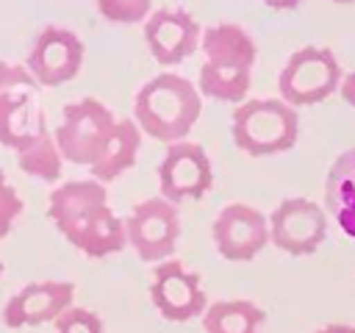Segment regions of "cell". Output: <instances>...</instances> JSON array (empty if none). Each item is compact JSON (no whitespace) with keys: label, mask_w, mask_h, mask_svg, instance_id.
Here are the masks:
<instances>
[{"label":"cell","mask_w":355,"mask_h":333,"mask_svg":"<svg viewBox=\"0 0 355 333\" xmlns=\"http://www.w3.org/2000/svg\"><path fill=\"white\" fill-rule=\"evenodd\" d=\"M47 216L55 222L58 233L89 258H105L128 247L125 219H119L108 205L105 183L67 180L50 191Z\"/></svg>","instance_id":"cell-1"},{"label":"cell","mask_w":355,"mask_h":333,"mask_svg":"<svg viewBox=\"0 0 355 333\" xmlns=\"http://www.w3.org/2000/svg\"><path fill=\"white\" fill-rule=\"evenodd\" d=\"M133 114L141 133L169 147L186 142V136L191 133L194 122L202 114V94L189 78L161 72L139 89Z\"/></svg>","instance_id":"cell-2"},{"label":"cell","mask_w":355,"mask_h":333,"mask_svg":"<svg viewBox=\"0 0 355 333\" xmlns=\"http://www.w3.org/2000/svg\"><path fill=\"white\" fill-rule=\"evenodd\" d=\"M230 133L236 147L252 158L277 155L297 144L300 117L283 97H255L236 105Z\"/></svg>","instance_id":"cell-3"},{"label":"cell","mask_w":355,"mask_h":333,"mask_svg":"<svg viewBox=\"0 0 355 333\" xmlns=\"http://www.w3.org/2000/svg\"><path fill=\"white\" fill-rule=\"evenodd\" d=\"M344 72L330 47H300L280 69L277 89L288 105H316L341 89Z\"/></svg>","instance_id":"cell-4"},{"label":"cell","mask_w":355,"mask_h":333,"mask_svg":"<svg viewBox=\"0 0 355 333\" xmlns=\"http://www.w3.org/2000/svg\"><path fill=\"white\" fill-rule=\"evenodd\" d=\"M116 117L111 114L108 105H103L94 97H83L78 103L64 105L61 111V125L55 128V144L64 155V161L78 164V166H92L108 136L114 133Z\"/></svg>","instance_id":"cell-5"},{"label":"cell","mask_w":355,"mask_h":333,"mask_svg":"<svg viewBox=\"0 0 355 333\" xmlns=\"http://www.w3.org/2000/svg\"><path fill=\"white\" fill-rule=\"evenodd\" d=\"M128 244L147 264H161L175 255L180 239V214L178 205L164 197L141 200L125 216Z\"/></svg>","instance_id":"cell-6"},{"label":"cell","mask_w":355,"mask_h":333,"mask_svg":"<svg viewBox=\"0 0 355 333\" xmlns=\"http://www.w3.org/2000/svg\"><path fill=\"white\" fill-rule=\"evenodd\" d=\"M327 239V211L308 197H288L269 214V241L300 258L319 250Z\"/></svg>","instance_id":"cell-7"},{"label":"cell","mask_w":355,"mask_h":333,"mask_svg":"<svg viewBox=\"0 0 355 333\" xmlns=\"http://www.w3.org/2000/svg\"><path fill=\"white\" fill-rule=\"evenodd\" d=\"M150 300L166 322H191L205 314L208 297L197 272H189L178 258H166L155 266L150 283Z\"/></svg>","instance_id":"cell-8"},{"label":"cell","mask_w":355,"mask_h":333,"mask_svg":"<svg viewBox=\"0 0 355 333\" xmlns=\"http://www.w3.org/2000/svg\"><path fill=\"white\" fill-rule=\"evenodd\" d=\"M161 197L169 203L202 200L214 186V169L208 153L194 142L169 144L158 164Z\"/></svg>","instance_id":"cell-9"},{"label":"cell","mask_w":355,"mask_h":333,"mask_svg":"<svg viewBox=\"0 0 355 333\" xmlns=\"http://www.w3.org/2000/svg\"><path fill=\"white\" fill-rule=\"evenodd\" d=\"M83 56H86V47L75 31L61 28V25H47L36 36L25 67L31 69L39 86L53 89V86L69 83L80 72Z\"/></svg>","instance_id":"cell-10"},{"label":"cell","mask_w":355,"mask_h":333,"mask_svg":"<svg viewBox=\"0 0 355 333\" xmlns=\"http://www.w3.org/2000/svg\"><path fill=\"white\" fill-rule=\"evenodd\" d=\"M211 236L225 261H252L269 244V219L252 205L230 203L216 214Z\"/></svg>","instance_id":"cell-11"},{"label":"cell","mask_w":355,"mask_h":333,"mask_svg":"<svg viewBox=\"0 0 355 333\" xmlns=\"http://www.w3.org/2000/svg\"><path fill=\"white\" fill-rule=\"evenodd\" d=\"M202 31L186 8H155L144 19V42L153 58L164 67H175L197 53Z\"/></svg>","instance_id":"cell-12"},{"label":"cell","mask_w":355,"mask_h":333,"mask_svg":"<svg viewBox=\"0 0 355 333\" xmlns=\"http://www.w3.org/2000/svg\"><path fill=\"white\" fill-rule=\"evenodd\" d=\"M75 286L67 280H42L22 286L3 305L6 327H36L44 322H55L67 308H72Z\"/></svg>","instance_id":"cell-13"},{"label":"cell","mask_w":355,"mask_h":333,"mask_svg":"<svg viewBox=\"0 0 355 333\" xmlns=\"http://www.w3.org/2000/svg\"><path fill=\"white\" fill-rule=\"evenodd\" d=\"M200 47H202L205 64L219 69H233V72H252V64L258 58V47L252 36L236 22L208 25L202 31Z\"/></svg>","instance_id":"cell-14"},{"label":"cell","mask_w":355,"mask_h":333,"mask_svg":"<svg viewBox=\"0 0 355 333\" xmlns=\"http://www.w3.org/2000/svg\"><path fill=\"white\" fill-rule=\"evenodd\" d=\"M47 130L44 111L36 103V94H11L0 97V144L8 150H22Z\"/></svg>","instance_id":"cell-15"},{"label":"cell","mask_w":355,"mask_h":333,"mask_svg":"<svg viewBox=\"0 0 355 333\" xmlns=\"http://www.w3.org/2000/svg\"><path fill=\"white\" fill-rule=\"evenodd\" d=\"M324 211L344 236L355 239V147L341 153L324 178Z\"/></svg>","instance_id":"cell-16"},{"label":"cell","mask_w":355,"mask_h":333,"mask_svg":"<svg viewBox=\"0 0 355 333\" xmlns=\"http://www.w3.org/2000/svg\"><path fill=\"white\" fill-rule=\"evenodd\" d=\"M139 150H141V128L133 119H116L114 133L108 136L100 158L89 166L92 178L100 183L116 180L119 175H125L136 164Z\"/></svg>","instance_id":"cell-17"},{"label":"cell","mask_w":355,"mask_h":333,"mask_svg":"<svg viewBox=\"0 0 355 333\" xmlns=\"http://www.w3.org/2000/svg\"><path fill=\"white\" fill-rule=\"evenodd\" d=\"M266 314L250 300H219L202 314L205 333H263Z\"/></svg>","instance_id":"cell-18"},{"label":"cell","mask_w":355,"mask_h":333,"mask_svg":"<svg viewBox=\"0 0 355 333\" xmlns=\"http://www.w3.org/2000/svg\"><path fill=\"white\" fill-rule=\"evenodd\" d=\"M17 164L25 175L39 178L44 183H55L64 169V155L55 144V136L50 130H44L39 139H33L22 150H17Z\"/></svg>","instance_id":"cell-19"},{"label":"cell","mask_w":355,"mask_h":333,"mask_svg":"<svg viewBox=\"0 0 355 333\" xmlns=\"http://www.w3.org/2000/svg\"><path fill=\"white\" fill-rule=\"evenodd\" d=\"M252 86V72H233V69H219L202 61L200 67V94L208 100L219 103H244L247 92Z\"/></svg>","instance_id":"cell-20"},{"label":"cell","mask_w":355,"mask_h":333,"mask_svg":"<svg viewBox=\"0 0 355 333\" xmlns=\"http://www.w3.org/2000/svg\"><path fill=\"white\" fill-rule=\"evenodd\" d=\"M97 11L116 25L144 22L153 14V0H97Z\"/></svg>","instance_id":"cell-21"},{"label":"cell","mask_w":355,"mask_h":333,"mask_svg":"<svg viewBox=\"0 0 355 333\" xmlns=\"http://www.w3.org/2000/svg\"><path fill=\"white\" fill-rule=\"evenodd\" d=\"M39 83L31 75L28 67L19 64H8L0 61V97H11V94H36Z\"/></svg>","instance_id":"cell-22"},{"label":"cell","mask_w":355,"mask_h":333,"mask_svg":"<svg viewBox=\"0 0 355 333\" xmlns=\"http://www.w3.org/2000/svg\"><path fill=\"white\" fill-rule=\"evenodd\" d=\"M55 333H105L103 319L89 308H67L55 322Z\"/></svg>","instance_id":"cell-23"},{"label":"cell","mask_w":355,"mask_h":333,"mask_svg":"<svg viewBox=\"0 0 355 333\" xmlns=\"http://www.w3.org/2000/svg\"><path fill=\"white\" fill-rule=\"evenodd\" d=\"M22 208H25L22 197H19L17 189L6 180V175H3V169H0V239H6V236L11 233V228H14V222L19 219Z\"/></svg>","instance_id":"cell-24"},{"label":"cell","mask_w":355,"mask_h":333,"mask_svg":"<svg viewBox=\"0 0 355 333\" xmlns=\"http://www.w3.org/2000/svg\"><path fill=\"white\" fill-rule=\"evenodd\" d=\"M341 97L347 100V105L355 108V69L349 75H344V80H341Z\"/></svg>","instance_id":"cell-25"},{"label":"cell","mask_w":355,"mask_h":333,"mask_svg":"<svg viewBox=\"0 0 355 333\" xmlns=\"http://www.w3.org/2000/svg\"><path fill=\"white\" fill-rule=\"evenodd\" d=\"M263 6H269V8H275V11H294L297 6H302L305 0H261Z\"/></svg>","instance_id":"cell-26"},{"label":"cell","mask_w":355,"mask_h":333,"mask_svg":"<svg viewBox=\"0 0 355 333\" xmlns=\"http://www.w3.org/2000/svg\"><path fill=\"white\" fill-rule=\"evenodd\" d=\"M313 333H355V325H344V322H330Z\"/></svg>","instance_id":"cell-27"},{"label":"cell","mask_w":355,"mask_h":333,"mask_svg":"<svg viewBox=\"0 0 355 333\" xmlns=\"http://www.w3.org/2000/svg\"><path fill=\"white\" fill-rule=\"evenodd\" d=\"M333 3H344L347 6V3H355V0H333Z\"/></svg>","instance_id":"cell-28"},{"label":"cell","mask_w":355,"mask_h":333,"mask_svg":"<svg viewBox=\"0 0 355 333\" xmlns=\"http://www.w3.org/2000/svg\"><path fill=\"white\" fill-rule=\"evenodd\" d=\"M0 275H3V261H0Z\"/></svg>","instance_id":"cell-29"}]
</instances>
